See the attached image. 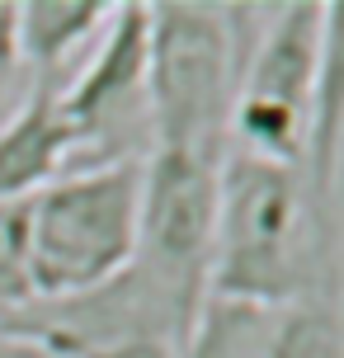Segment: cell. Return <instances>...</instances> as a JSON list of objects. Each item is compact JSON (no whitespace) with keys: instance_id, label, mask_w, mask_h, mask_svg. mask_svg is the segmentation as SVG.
Segmentation results:
<instances>
[{"instance_id":"obj_4","label":"cell","mask_w":344,"mask_h":358,"mask_svg":"<svg viewBox=\"0 0 344 358\" xmlns=\"http://www.w3.org/2000/svg\"><path fill=\"white\" fill-rule=\"evenodd\" d=\"M217 189L222 161L189 156V151H151V161H142L137 264L194 297H208Z\"/></svg>"},{"instance_id":"obj_10","label":"cell","mask_w":344,"mask_h":358,"mask_svg":"<svg viewBox=\"0 0 344 358\" xmlns=\"http://www.w3.org/2000/svg\"><path fill=\"white\" fill-rule=\"evenodd\" d=\"M34 302L29 278V198L0 203V316Z\"/></svg>"},{"instance_id":"obj_11","label":"cell","mask_w":344,"mask_h":358,"mask_svg":"<svg viewBox=\"0 0 344 358\" xmlns=\"http://www.w3.org/2000/svg\"><path fill=\"white\" fill-rule=\"evenodd\" d=\"M19 66H24V57H19V10L15 0H0V94L15 85Z\"/></svg>"},{"instance_id":"obj_8","label":"cell","mask_w":344,"mask_h":358,"mask_svg":"<svg viewBox=\"0 0 344 358\" xmlns=\"http://www.w3.org/2000/svg\"><path fill=\"white\" fill-rule=\"evenodd\" d=\"M273 311L245 302H217L208 297L199 311V325L189 335L184 358H264Z\"/></svg>"},{"instance_id":"obj_7","label":"cell","mask_w":344,"mask_h":358,"mask_svg":"<svg viewBox=\"0 0 344 358\" xmlns=\"http://www.w3.org/2000/svg\"><path fill=\"white\" fill-rule=\"evenodd\" d=\"M19 10V57L38 76H66L71 57L109 24L104 0H29Z\"/></svg>"},{"instance_id":"obj_9","label":"cell","mask_w":344,"mask_h":358,"mask_svg":"<svg viewBox=\"0 0 344 358\" xmlns=\"http://www.w3.org/2000/svg\"><path fill=\"white\" fill-rule=\"evenodd\" d=\"M264 358H344L335 297H307V302L278 306L269 321Z\"/></svg>"},{"instance_id":"obj_6","label":"cell","mask_w":344,"mask_h":358,"mask_svg":"<svg viewBox=\"0 0 344 358\" xmlns=\"http://www.w3.org/2000/svg\"><path fill=\"white\" fill-rule=\"evenodd\" d=\"M57 80L62 76H34L19 108L0 123V203L34 198L85 151L57 108Z\"/></svg>"},{"instance_id":"obj_5","label":"cell","mask_w":344,"mask_h":358,"mask_svg":"<svg viewBox=\"0 0 344 358\" xmlns=\"http://www.w3.org/2000/svg\"><path fill=\"white\" fill-rule=\"evenodd\" d=\"M146 48H151V5H113L109 24L94 34L85 66L57 80V108L80 137V146L109 127L146 85Z\"/></svg>"},{"instance_id":"obj_2","label":"cell","mask_w":344,"mask_h":358,"mask_svg":"<svg viewBox=\"0 0 344 358\" xmlns=\"http://www.w3.org/2000/svg\"><path fill=\"white\" fill-rule=\"evenodd\" d=\"M142 161L109 156L57 175L29 198V278L34 302L94 292L137 259Z\"/></svg>"},{"instance_id":"obj_3","label":"cell","mask_w":344,"mask_h":358,"mask_svg":"<svg viewBox=\"0 0 344 358\" xmlns=\"http://www.w3.org/2000/svg\"><path fill=\"white\" fill-rule=\"evenodd\" d=\"M241 24L213 5H151L142 99L151 108L156 151H189L227 161L236 76H241Z\"/></svg>"},{"instance_id":"obj_1","label":"cell","mask_w":344,"mask_h":358,"mask_svg":"<svg viewBox=\"0 0 344 358\" xmlns=\"http://www.w3.org/2000/svg\"><path fill=\"white\" fill-rule=\"evenodd\" d=\"M208 297L264 311L335 297V198L316 194L307 170L227 151Z\"/></svg>"}]
</instances>
